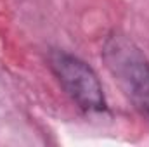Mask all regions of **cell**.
Listing matches in <instances>:
<instances>
[{
    "label": "cell",
    "instance_id": "6da1fadb",
    "mask_svg": "<svg viewBox=\"0 0 149 147\" xmlns=\"http://www.w3.org/2000/svg\"><path fill=\"white\" fill-rule=\"evenodd\" d=\"M102 59L134 106L149 119V61L144 52L116 33L104 42Z\"/></svg>",
    "mask_w": 149,
    "mask_h": 147
},
{
    "label": "cell",
    "instance_id": "7a4b0ae2",
    "mask_svg": "<svg viewBox=\"0 0 149 147\" xmlns=\"http://www.w3.org/2000/svg\"><path fill=\"white\" fill-rule=\"evenodd\" d=\"M47 62L64 94L85 112H104L108 109L104 87L95 69L71 52L54 49Z\"/></svg>",
    "mask_w": 149,
    "mask_h": 147
}]
</instances>
